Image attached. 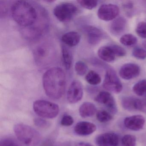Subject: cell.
Wrapping results in <instances>:
<instances>
[{"mask_svg": "<svg viewBox=\"0 0 146 146\" xmlns=\"http://www.w3.org/2000/svg\"><path fill=\"white\" fill-rule=\"evenodd\" d=\"M42 84L46 94L54 100L64 95L66 87V78L64 70L58 67H52L44 73Z\"/></svg>", "mask_w": 146, "mask_h": 146, "instance_id": "cell-1", "label": "cell"}, {"mask_svg": "<svg viewBox=\"0 0 146 146\" xmlns=\"http://www.w3.org/2000/svg\"><path fill=\"white\" fill-rule=\"evenodd\" d=\"M13 18L22 27L33 25L37 20V13L33 5L25 1H16L11 7Z\"/></svg>", "mask_w": 146, "mask_h": 146, "instance_id": "cell-2", "label": "cell"}, {"mask_svg": "<svg viewBox=\"0 0 146 146\" xmlns=\"http://www.w3.org/2000/svg\"><path fill=\"white\" fill-rule=\"evenodd\" d=\"M14 130L19 140L26 146H36L40 141V134L29 125L17 124L15 125Z\"/></svg>", "mask_w": 146, "mask_h": 146, "instance_id": "cell-3", "label": "cell"}, {"mask_svg": "<svg viewBox=\"0 0 146 146\" xmlns=\"http://www.w3.org/2000/svg\"><path fill=\"white\" fill-rule=\"evenodd\" d=\"M33 108L37 115L44 118H54L59 112L58 105L44 100L36 101L34 102Z\"/></svg>", "mask_w": 146, "mask_h": 146, "instance_id": "cell-4", "label": "cell"}, {"mask_svg": "<svg viewBox=\"0 0 146 146\" xmlns=\"http://www.w3.org/2000/svg\"><path fill=\"white\" fill-rule=\"evenodd\" d=\"M78 9L72 3H61L55 7L53 13L56 18L61 22L66 23L72 20L77 14Z\"/></svg>", "mask_w": 146, "mask_h": 146, "instance_id": "cell-5", "label": "cell"}, {"mask_svg": "<svg viewBox=\"0 0 146 146\" xmlns=\"http://www.w3.org/2000/svg\"><path fill=\"white\" fill-rule=\"evenodd\" d=\"M103 86L104 88L110 92L119 94L123 90V85L115 72L108 69L106 72Z\"/></svg>", "mask_w": 146, "mask_h": 146, "instance_id": "cell-6", "label": "cell"}, {"mask_svg": "<svg viewBox=\"0 0 146 146\" xmlns=\"http://www.w3.org/2000/svg\"><path fill=\"white\" fill-rule=\"evenodd\" d=\"M119 13L118 7L113 4H104L100 6L97 12L99 19L105 21L115 19Z\"/></svg>", "mask_w": 146, "mask_h": 146, "instance_id": "cell-7", "label": "cell"}, {"mask_svg": "<svg viewBox=\"0 0 146 146\" xmlns=\"http://www.w3.org/2000/svg\"><path fill=\"white\" fill-rule=\"evenodd\" d=\"M83 95L82 85L80 81L74 80L71 84L67 93V99L72 104L81 100Z\"/></svg>", "mask_w": 146, "mask_h": 146, "instance_id": "cell-8", "label": "cell"}, {"mask_svg": "<svg viewBox=\"0 0 146 146\" xmlns=\"http://www.w3.org/2000/svg\"><path fill=\"white\" fill-rule=\"evenodd\" d=\"M141 72L140 67L136 64L128 63L125 64L120 68L119 75L124 80L133 79L139 76Z\"/></svg>", "mask_w": 146, "mask_h": 146, "instance_id": "cell-9", "label": "cell"}, {"mask_svg": "<svg viewBox=\"0 0 146 146\" xmlns=\"http://www.w3.org/2000/svg\"><path fill=\"white\" fill-rule=\"evenodd\" d=\"M98 146H118L119 137L113 132H106L99 135L96 138Z\"/></svg>", "mask_w": 146, "mask_h": 146, "instance_id": "cell-10", "label": "cell"}, {"mask_svg": "<svg viewBox=\"0 0 146 146\" xmlns=\"http://www.w3.org/2000/svg\"><path fill=\"white\" fill-rule=\"evenodd\" d=\"M95 100L98 103L105 105L112 112L115 113L117 111L115 100L109 92L107 91L100 92L96 96Z\"/></svg>", "mask_w": 146, "mask_h": 146, "instance_id": "cell-11", "label": "cell"}, {"mask_svg": "<svg viewBox=\"0 0 146 146\" xmlns=\"http://www.w3.org/2000/svg\"><path fill=\"white\" fill-rule=\"evenodd\" d=\"M145 122V119L143 116L136 115L125 118L124 123L126 128L131 130L137 131L143 129Z\"/></svg>", "mask_w": 146, "mask_h": 146, "instance_id": "cell-12", "label": "cell"}, {"mask_svg": "<svg viewBox=\"0 0 146 146\" xmlns=\"http://www.w3.org/2000/svg\"><path fill=\"white\" fill-rule=\"evenodd\" d=\"M96 129L94 124L87 121L78 122L74 127V131L77 135L87 136L91 135Z\"/></svg>", "mask_w": 146, "mask_h": 146, "instance_id": "cell-13", "label": "cell"}, {"mask_svg": "<svg viewBox=\"0 0 146 146\" xmlns=\"http://www.w3.org/2000/svg\"><path fill=\"white\" fill-rule=\"evenodd\" d=\"M85 31L87 33L88 42L91 45L98 44L103 38V33L98 28L88 26L85 28Z\"/></svg>", "mask_w": 146, "mask_h": 146, "instance_id": "cell-14", "label": "cell"}, {"mask_svg": "<svg viewBox=\"0 0 146 146\" xmlns=\"http://www.w3.org/2000/svg\"><path fill=\"white\" fill-rule=\"evenodd\" d=\"M127 22L124 18L119 17L116 19L111 24L110 31L114 35H119L125 30Z\"/></svg>", "mask_w": 146, "mask_h": 146, "instance_id": "cell-15", "label": "cell"}, {"mask_svg": "<svg viewBox=\"0 0 146 146\" xmlns=\"http://www.w3.org/2000/svg\"><path fill=\"white\" fill-rule=\"evenodd\" d=\"M98 55L100 58L107 62H113L116 57L111 45L100 48L98 50Z\"/></svg>", "mask_w": 146, "mask_h": 146, "instance_id": "cell-16", "label": "cell"}, {"mask_svg": "<svg viewBox=\"0 0 146 146\" xmlns=\"http://www.w3.org/2000/svg\"><path fill=\"white\" fill-rule=\"evenodd\" d=\"M81 36L79 33L75 31H71L64 34L61 40L64 44L70 47L75 46L80 42Z\"/></svg>", "mask_w": 146, "mask_h": 146, "instance_id": "cell-17", "label": "cell"}, {"mask_svg": "<svg viewBox=\"0 0 146 146\" xmlns=\"http://www.w3.org/2000/svg\"><path fill=\"white\" fill-rule=\"evenodd\" d=\"M96 111V108L93 103L85 102L83 103L79 108L80 116L83 118L89 117L94 115Z\"/></svg>", "mask_w": 146, "mask_h": 146, "instance_id": "cell-18", "label": "cell"}, {"mask_svg": "<svg viewBox=\"0 0 146 146\" xmlns=\"http://www.w3.org/2000/svg\"><path fill=\"white\" fill-rule=\"evenodd\" d=\"M62 58L65 67L69 70L71 67L72 63V55L71 52L65 46L62 48Z\"/></svg>", "mask_w": 146, "mask_h": 146, "instance_id": "cell-19", "label": "cell"}, {"mask_svg": "<svg viewBox=\"0 0 146 146\" xmlns=\"http://www.w3.org/2000/svg\"><path fill=\"white\" fill-rule=\"evenodd\" d=\"M133 92L138 96H143L146 95V80H141L133 86Z\"/></svg>", "mask_w": 146, "mask_h": 146, "instance_id": "cell-20", "label": "cell"}, {"mask_svg": "<svg viewBox=\"0 0 146 146\" xmlns=\"http://www.w3.org/2000/svg\"><path fill=\"white\" fill-rule=\"evenodd\" d=\"M86 81L91 85H96L100 83L101 78L100 76L94 71H90L85 76Z\"/></svg>", "mask_w": 146, "mask_h": 146, "instance_id": "cell-21", "label": "cell"}, {"mask_svg": "<svg viewBox=\"0 0 146 146\" xmlns=\"http://www.w3.org/2000/svg\"><path fill=\"white\" fill-rule=\"evenodd\" d=\"M120 43L126 46H131L136 44L137 40L136 37L131 34H126L121 36Z\"/></svg>", "mask_w": 146, "mask_h": 146, "instance_id": "cell-22", "label": "cell"}, {"mask_svg": "<svg viewBox=\"0 0 146 146\" xmlns=\"http://www.w3.org/2000/svg\"><path fill=\"white\" fill-rule=\"evenodd\" d=\"M135 98L131 96L123 97L121 100L122 106L125 110L129 111H135Z\"/></svg>", "mask_w": 146, "mask_h": 146, "instance_id": "cell-23", "label": "cell"}, {"mask_svg": "<svg viewBox=\"0 0 146 146\" xmlns=\"http://www.w3.org/2000/svg\"><path fill=\"white\" fill-rule=\"evenodd\" d=\"M96 118L101 123H105L109 122L112 119L111 114L106 110H100L96 113Z\"/></svg>", "mask_w": 146, "mask_h": 146, "instance_id": "cell-24", "label": "cell"}, {"mask_svg": "<svg viewBox=\"0 0 146 146\" xmlns=\"http://www.w3.org/2000/svg\"><path fill=\"white\" fill-rule=\"evenodd\" d=\"M136 138L131 135H125L121 140V146H135Z\"/></svg>", "mask_w": 146, "mask_h": 146, "instance_id": "cell-25", "label": "cell"}, {"mask_svg": "<svg viewBox=\"0 0 146 146\" xmlns=\"http://www.w3.org/2000/svg\"><path fill=\"white\" fill-rule=\"evenodd\" d=\"M78 3L85 9L92 10L97 6L98 1L95 0H78Z\"/></svg>", "mask_w": 146, "mask_h": 146, "instance_id": "cell-26", "label": "cell"}, {"mask_svg": "<svg viewBox=\"0 0 146 146\" xmlns=\"http://www.w3.org/2000/svg\"><path fill=\"white\" fill-rule=\"evenodd\" d=\"M75 70L79 76H83L85 75L88 70L87 65L82 61L77 62L75 64Z\"/></svg>", "mask_w": 146, "mask_h": 146, "instance_id": "cell-27", "label": "cell"}, {"mask_svg": "<svg viewBox=\"0 0 146 146\" xmlns=\"http://www.w3.org/2000/svg\"><path fill=\"white\" fill-rule=\"evenodd\" d=\"M136 32L138 36L143 39H146V23L141 22L137 24Z\"/></svg>", "mask_w": 146, "mask_h": 146, "instance_id": "cell-28", "label": "cell"}, {"mask_svg": "<svg viewBox=\"0 0 146 146\" xmlns=\"http://www.w3.org/2000/svg\"><path fill=\"white\" fill-rule=\"evenodd\" d=\"M132 55L138 59H145L146 58V50L142 48L135 47L132 51Z\"/></svg>", "mask_w": 146, "mask_h": 146, "instance_id": "cell-29", "label": "cell"}, {"mask_svg": "<svg viewBox=\"0 0 146 146\" xmlns=\"http://www.w3.org/2000/svg\"><path fill=\"white\" fill-rule=\"evenodd\" d=\"M135 110L141 111L146 113V102L136 98L135 103Z\"/></svg>", "mask_w": 146, "mask_h": 146, "instance_id": "cell-30", "label": "cell"}, {"mask_svg": "<svg viewBox=\"0 0 146 146\" xmlns=\"http://www.w3.org/2000/svg\"><path fill=\"white\" fill-rule=\"evenodd\" d=\"M74 123V119L72 116L69 115H65L62 117L60 122L61 125L69 126L72 125Z\"/></svg>", "mask_w": 146, "mask_h": 146, "instance_id": "cell-31", "label": "cell"}, {"mask_svg": "<svg viewBox=\"0 0 146 146\" xmlns=\"http://www.w3.org/2000/svg\"><path fill=\"white\" fill-rule=\"evenodd\" d=\"M0 146H20V145L13 139L5 138L1 141Z\"/></svg>", "mask_w": 146, "mask_h": 146, "instance_id": "cell-32", "label": "cell"}, {"mask_svg": "<svg viewBox=\"0 0 146 146\" xmlns=\"http://www.w3.org/2000/svg\"><path fill=\"white\" fill-rule=\"evenodd\" d=\"M116 57H123L126 54L125 50L123 48L116 45H111Z\"/></svg>", "mask_w": 146, "mask_h": 146, "instance_id": "cell-33", "label": "cell"}, {"mask_svg": "<svg viewBox=\"0 0 146 146\" xmlns=\"http://www.w3.org/2000/svg\"><path fill=\"white\" fill-rule=\"evenodd\" d=\"M34 123L36 125L40 128H46L49 125V123L47 121L40 118L35 119Z\"/></svg>", "mask_w": 146, "mask_h": 146, "instance_id": "cell-34", "label": "cell"}, {"mask_svg": "<svg viewBox=\"0 0 146 146\" xmlns=\"http://www.w3.org/2000/svg\"><path fill=\"white\" fill-rule=\"evenodd\" d=\"M76 146H93L90 143H88L80 142L78 143Z\"/></svg>", "mask_w": 146, "mask_h": 146, "instance_id": "cell-35", "label": "cell"}, {"mask_svg": "<svg viewBox=\"0 0 146 146\" xmlns=\"http://www.w3.org/2000/svg\"><path fill=\"white\" fill-rule=\"evenodd\" d=\"M143 46V47L146 49V40L144 41L142 43Z\"/></svg>", "mask_w": 146, "mask_h": 146, "instance_id": "cell-36", "label": "cell"}, {"mask_svg": "<svg viewBox=\"0 0 146 146\" xmlns=\"http://www.w3.org/2000/svg\"><path fill=\"white\" fill-rule=\"evenodd\" d=\"M46 2H54V1H46Z\"/></svg>", "mask_w": 146, "mask_h": 146, "instance_id": "cell-37", "label": "cell"}, {"mask_svg": "<svg viewBox=\"0 0 146 146\" xmlns=\"http://www.w3.org/2000/svg\"></svg>", "mask_w": 146, "mask_h": 146, "instance_id": "cell-38", "label": "cell"}]
</instances>
